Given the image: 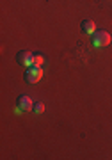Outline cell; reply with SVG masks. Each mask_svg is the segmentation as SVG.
I'll list each match as a JSON object with an SVG mask.
<instances>
[{"instance_id":"1","label":"cell","mask_w":112,"mask_h":160,"mask_svg":"<svg viewBox=\"0 0 112 160\" xmlns=\"http://www.w3.org/2000/svg\"><path fill=\"white\" fill-rule=\"evenodd\" d=\"M110 45V34L105 30H96L93 34V46L94 48H103V46Z\"/></svg>"},{"instance_id":"2","label":"cell","mask_w":112,"mask_h":160,"mask_svg":"<svg viewBox=\"0 0 112 160\" xmlns=\"http://www.w3.org/2000/svg\"><path fill=\"white\" fill-rule=\"evenodd\" d=\"M41 77H43V71H41V68H38V66H34V68H30V69L25 71V80H27L28 84H36V82H39Z\"/></svg>"},{"instance_id":"3","label":"cell","mask_w":112,"mask_h":160,"mask_svg":"<svg viewBox=\"0 0 112 160\" xmlns=\"http://www.w3.org/2000/svg\"><path fill=\"white\" fill-rule=\"evenodd\" d=\"M32 59H34V55L28 50H22L16 53V61L20 66H30L32 64Z\"/></svg>"},{"instance_id":"4","label":"cell","mask_w":112,"mask_h":160,"mask_svg":"<svg viewBox=\"0 0 112 160\" xmlns=\"http://www.w3.org/2000/svg\"><path fill=\"white\" fill-rule=\"evenodd\" d=\"M18 107L22 110L34 109V103H32V100H30V96H28V94H20V96H18Z\"/></svg>"},{"instance_id":"5","label":"cell","mask_w":112,"mask_h":160,"mask_svg":"<svg viewBox=\"0 0 112 160\" xmlns=\"http://www.w3.org/2000/svg\"><path fill=\"white\" fill-rule=\"evenodd\" d=\"M80 29L84 30L85 34H94L96 32V25L91 20H82V23H80Z\"/></svg>"},{"instance_id":"6","label":"cell","mask_w":112,"mask_h":160,"mask_svg":"<svg viewBox=\"0 0 112 160\" xmlns=\"http://www.w3.org/2000/svg\"><path fill=\"white\" fill-rule=\"evenodd\" d=\"M43 62H45V57H43L41 53H38V55H34V59H32V64H34V66H38V68H41V66H43Z\"/></svg>"},{"instance_id":"7","label":"cell","mask_w":112,"mask_h":160,"mask_svg":"<svg viewBox=\"0 0 112 160\" xmlns=\"http://www.w3.org/2000/svg\"><path fill=\"white\" fill-rule=\"evenodd\" d=\"M34 112H36V114H43V112H45V103L38 102L36 105H34Z\"/></svg>"}]
</instances>
